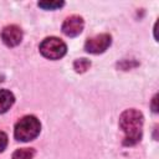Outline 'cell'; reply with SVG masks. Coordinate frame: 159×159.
Listing matches in <instances>:
<instances>
[{
  "mask_svg": "<svg viewBox=\"0 0 159 159\" xmlns=\"http://www.w3.org/2000/svg\"><path fill=\"white\" fill-rule=\"evenodd\" d=\"M1 40L6 46L15 47L22 40V30L16 25H7L1 31Z\"/></svg>",
  "mask_w": 159,
  "mask_h": 159,
  "instance_id": "8992f818",
  "label": "cell"
},
{
  "mask_svg": "<svg viewBox=\"0 0 159 159\" xmlns=\"http://www.w3.org/2000/svg\"><path fill=\"white\" fill-rule=\"evenodd\" d=\"M7 145V135L4 132H0V153L5 150Z\"/></svg>",
  "mask_w": 159,
  "mask_h": 159,
  "instance_id": "8fae6325",
  "label": "cell"
},
{
  "mask_svg": "<svg viewBox=\"0 0 159 159\" xmlns=\"http://www.w3.org/2000/svg\"><path fill=\"white\" fill-rule=\"evenodd\" d=\"M39 48H40L41 55L48 60H60L67 52L66 43L61 39L55 37V36L46 37L45 40H42Z\"/></svg>",
  "mask_w": 159,
  "mask_h": 159,
  "instance_id": "3957f363",
  "label": "cell"
},
{
  "mask_svg": "<svg viewBox=\"0 0 159 159\" xmlns=\"http://www.w3.org/2000/svg\"><path fill=\"white\" fill-rule=\"evenodd\" d=\"M91 67V62L87 60V58H78L73 62V68L76 72L78 73H82V72H86L88 68Z\"/></svg>",
  "mask_w": 159,
  "mask_h": 159,
  "instance_id": "9c48e42d",
  "label": "cell"
},
{
  "mask_svg": "<svg viewBox=\"0 0 159 159\" xmlns=\"http://www.w3.org/2000/svg\"><path fill=\"white\" fill-rule=\"evenodd\" d=\"M83 27H84L83 19L78 15H71L63 21L62 32L68 37H76L82 32Z\"/></svg>",
  "mask_w": 159,
  "mask_h": 159,
  "instance_id": "5b68a950",
  "label": "cell"
},
{
  "mask_svg": "<svg viewBox=\"0 0 159 159\" xmlns=\"http://www.w3.org/2000/svg\"><path fill=\"white\" fill-rule=\"evenodd\" d=\"M155 102H157V96H154V98H153V111H154V112H157V106H155Z\"/></svg>",
  "mask_w": 159,
  "mask_h": 159,
  "instance_id": "7c38bea8",
  "label": "cell"
},
{
  "mask_svg": "<svg viewBox=\"0 0 159 159\" xmlns=\"http://www.w3.org/2000/svg\"><path fill=\"white\" fill-rule=\"evenodd\" d=\"M34 155H35L34 148H21L14 152L12 159H32Z\"/></svg>",
  "mask_w": 159,
  "mask_h": 159,
  "instance_id": "ba28073f",
  "label": "cell"
},
{
  "mask_svg": "<svg viewBox=\"0 0 159 159\" xmlns=\"http://www.w3.org/2000/svg\"><path fill=\"white\" fill-rule=\"evenodd\" d=\"M37 5L45 10H56L58 7H62L65 2L63 1H40Z\"/></svg>",
  "mask_w": 159,
  "mask_h": 159,
  "instance_id": "30bf717a",
  "label": "cell"
},
{
  "mask_svg": "<svg viewBox=\"0 0 159 159\" xmlns=\"http://www.w3.org/2000/svg\"><path fill=\"white\" fill-rule=\"evenodd\" d=\"M41 130V123L35 116L22 117L14 128V137L19 142H30L34 140Z\"/></svg>",
  "mask_w": 159,
  "mask_h": 159,
  "instance_id": "7a4b0ae2",
  "label": "cell"
},
{
  "mask_svg": "<svg viewBox=\"0 0 159 159\" xmlns=\"http://www.w3.org/2000/svg\"><path fill=\"white\" fill-rule=\"evenodd\" d=\"M15 102V96L7 89H0V114L7 112Z\"/></svg>",
  "mask_w": 159,
  "mask_h": 159,
  "instance_id": "52a82bcc",
  "label": "cell"
},
{
  "mask_svg": "<svg viewBox=\"0 0 159 159\" xmlns=\"http://www.w3.org/2000/svg\"><path fill=\"white\" fill-rule=\"evenodd\" d=\"M111 43H112V37L109 34H99V35L87 39L84 43V50L88 53L98 55V53L104 52L111 46Z\"/></svg>",
  "mask_w": 159,
  "mask_h": 159,
  "instance_id": "277c9868",
  "label": "cell"
},
{
  "mask_svg": "<svg viewBox=\"0 0 159 159\" xmlns=\"http://www.w3.org/2000/svg\"><path fill=\"white\" fill-rule=\"evenodd\" d=\"M144 117L142 112L135 108L125 109L119 117V128L124 133L123 144L132 147L142 139Z\"/></svg>",
  "mask_w": 159,
  "mask_h": 159,
  "instance_id": "6da1fadb",
  "label": "cell"
}]
</instances>
